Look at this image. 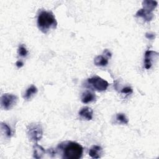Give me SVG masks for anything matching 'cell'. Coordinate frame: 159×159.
<instances>
[{"label":"cell","mask_w":159,"mask_h":159,"mask_svg":"<svg viewBox=\"0 0 159 159\" xmlns=\"http://www.w3.org/2000/svg\"><path fill=\"white\" fill-rule=\"evenodd\" d=\"M1 129L2 130L4 131L6 136L7 137V138H10L11 137V130L10 129V127L7 125V124H5V123H3V122H1Z\"/></svg>","instance_id":"obj_16"},{"label":"cell","mask_w":159,"mask_h":159,"mask_svg":"<svg viewBox=\"0 0 159 159\" xmlns=\"http://www.w3.org/2000/svg\"><path fill=\"white\" fill-rule=\"evenodd\" d=\"M132 92H133L132 89L129 86L125 87L121 90V93H124V94H131V93H132Z\"/></svg>","instance_id":"obj_18"},{"label":"cell","mask_w":159,"mask_h":159,"mask_svg":"<svg viewBox=\"0 0 159 159\" xmlns=\"http://www.w3.org/2000/svg\"><path fill=\"white\" fill-rule=\"evenodd\" d=\"M37 91H38V89H37V87L35 86L32 84L27 89L23 97L24 99L29 100L32 98V96L35 94L37 93Z\"/></svg>","instance_id":"obj_14"},{"label":"cell","mask_w":159,"mask_h":159,"mask_svg":"<svg viewBox=\"0 0 159 159\" xmlns=\"http://www.w3.org/2000/svg\"><path fill=\"white\" fill-rule=\"evenodd\" d=\"M88 83L98 91H105L109 86L108 82L98 76H94L88 79Z\"/></svg>","instance_id":"obj_4"},{"label":"cell","mask_w":159,"mask_h":159,"mask_svg":"<svg viewBox=\"0 0 159 159\" xmlns=\"http://www.w3.org/2000/svg\"><path fill=\"white\" fill-rule=\"evenodd\" d=\"M17 101V96L12 94L5 93L1 98V107L5 110H9L16 104Z\"/></svg>","instance_id":"obj_5"},{"label":"cell","mask_w":159,"mask_h":159,"mask_svg":"<svg viewBox=\"0 0 159 159\" xmlns=\"http://www.w3.org/2000/svg\"><path fill=\"white\" fill-rule=\"evenodd\" d=\"M16 65L17 68H21V67H22L24 66V63L22 61H20V60H18V61H16Z\"/></svg>","instance_id":"obj_21"},{"label":"cell","mask_w":159,"mask_h":159,"mask_svg":"<svg viewBox=\"0 0 159 159\" xmlns=\"http://www.w3.org/2000/svg\"><path fill=\"white\" fill-rule=\"evenodd\" d=\"M157 4H158V2L156 1L145 0V1H143L142 2L143 9L152 12L154 10V9L157 7Z\"/></svg>","instance_id":"obj_12"},{"label":"cell","mask_w":159,"mask_h":159,"mask_svg":"<svg viewBox=\"0 0 159 159\" xmlns=\"http://www.w3.org/2000/svg\"><path fill=\"white\" fill-rule=\"evenodd\" d=\"M104 54L105 55V56H106L107 57H108V58H111V56H112V54H111V53L107 50V49H105L104 50Z\"/></svg>","instance_id":"obj_20"},{"label":"cell","mask_w":159,"mask_h":159,"mask_svg":"<svg viewBox=\"0 0 159 159\" xmlns=\"http://www.w3.org/2000/svg\"><path fill=\"white\" fill-rule=\"evenodd\" d=\"M136 17H141L147 21H150L153 18V14L144 9H139L135 14Z\"/></svg>","instance_id":"obj_9"},{"label":"cell","mask_w":159,"mask_h":159,"mask_svg":"<svg viewBox=\"0 0 159 159\" xmlns=\"http://www.w3.org/2000/svg\"><path fill=\"white\" fill-rule=\"evenodd\" d=\"M145 37H146L147 39H148L149 40H153L155 38V35L153 33H148V32H147V33L145 34Z\"/></svg>","instance_id":"obj_19"},{"label":"cell","mask_w":159,"mask_h":159,"mask_svg":"<svg viewBox=\"0 0 159 159\" xmlns=\"http://www.w3.org/2000/svg\"><path fill=\"white\" fill-rule=\"evenodd\" d=\"M93 111L89 107H83L79 111V116L87 120H91L93 119Z\"/></svg>","instance_id":"obj_7"},{"label":"cell","mask_w":159,"mask_h":159,"mask_svg":"<svg viewBox=\"0 0 159 159\" xmlns=\"http://www.w3.org/2000/svg\"><path fill=\"white\" fill-rule=\"evenodd\" d=\"M37 26L40 31L46 34L57 27V22L52 12L41 11L37 17Z\"/></svg>","instance_id":"obj_2"},{"label":"cell","mask_w":159,"mask_h":159,"mask_svg":"<svg viewBox=\"0 0 159 159\" xmlns=\"http://www.w3.org/2000/svg\"><path fill=\"white\" fill-rule=\"evenodd\" d=\"M27 50L25 48V47L23 45V44H21L19 45V48H18V53L19 55L20 56V57H26L27 55Z\"/></svg>","instance_id":"obj_17"},{"label":"cell","mask_w":159,"mask_h":159,"mask_svg":"<svg viewBox=\"0 0 159 159\" xmlns=\"http://www.w3.org/2000/svg\"><path fill=\"white\" fill-rule=\"evenodd\" d=\"M96 98L95 94L90 91H86L83 93L81 96V101L83 103L87 104L93 101Z\"/></svg>","instance_id":"obj_11"},{"label":"cell","mask_w":159,"mask_h":159,"mask_svg":"<svg viewBox=\"0 0 159 159\" xmlns=\"http://www.w3.org/2000/svg\"><path fill=\"white\" fill-rule=\"evenodd\" d=\"M94 63L98 66H104L108 64V59L104 55H98L94 58Z\"/></svg>","instance_id":"obj_13"},{"label":"cell","mask_w":159,"mask_h":159,"mask_svg":"<svg viewBox=\"0 0 159 159\" xmlns=\"http://www.w3.org/2000/svg\"><path fill=\"white\" fill-rule=\"evenodd\" d=\"M57 150L62 152V158L65 159H79L82 157V146L75 142H65L60 143Z\"/></svg>","instance_id":"obj_1"},{"label":"cell","mask_w":159,"mask_h":159,"mask_svg":"<svg viewBox=\"0 0 159 159\" xmlns=\"http://www.w3.org/2000/svg\"><path fill=\"white\" fill-rule=\"evenodd\" d=\"M158 53L153 50H147L145 53L144 65L146 69H150L152 65L153 59L157 57Z\"/></svg>","instance_id":"obj_6"},{"label":"cell","mask_w":159,"mask_h":159,"mask_svg":"<svg viewBox=\"0 0 159 159\" xmlns=\"http://www.w3.org/2000/svg\"><path fill=\"white\" fill-rule=\"evenodd\" d=\"M27 134L31 141L37 142L40 140L43 135V129L41 124L37 122L29 124L27 127Z\"/></svg>","instance_id":"obj_3"},{"label":"cell","mask_w":159,"mask_h":159,"mask_svg":"<svg viewBox=\"0 0 159 159\" xmlns=\"http://www.w3.org/2000/svg\"><path fill=\"white\" fill-rule=\"evenodd\" d=\"M116 119L117 122L122 124H127L129 120L127 118L126 116L123 113H118L116 114Z\"/></svg>","instance_id":"obj_15"},{"label":"cell","mask_w":159,"mask_h":159,"mask_svg":"<svg viewBox=\"0 0 159 159\" xmlns=\"http://www.w3.org/2000/svg\"><path fill=\"white\" fill-rule=\"evenodd\" d=\"M102 154V148L99 145H93L89 151V155L93 158H99Z\"/></svg>","instance_id":"obj_8"},{"label":"cell","mask_w":159,"mask_h":159,"mask_svg":"<svg viewBox=\"0 0 159 159\" xmlns=\"http://www.w3.org/2000/svg\"><path fill=\"white\" fill-rule=\"evenodd\" d=\"M33 157L37 159L42 158L43 155L45 153V150H44V148L37 143H35V145L33 146Z\"/></svg>","instance_id":"obj_10"}]
</instances>
